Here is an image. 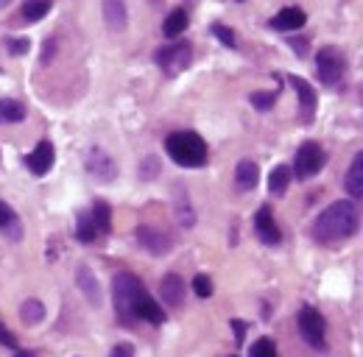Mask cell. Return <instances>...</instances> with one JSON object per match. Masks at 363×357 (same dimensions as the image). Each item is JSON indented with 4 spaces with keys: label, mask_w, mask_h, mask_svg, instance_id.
<instances>
[{
    "label": "cell",
    "mask_w": 363,
    "mask_h": 357,
    "mask_svg": "<svg viewBox=\"0 0 363 357\" xmlns=\"http://www.w3.org/2000/svg\"><path fill=\"white\" fill-rule=\"evenodd\" d=\"M357 232V210L352 201H335L330 204L316 221H313V240L321 243V246H330V243H338V240H346Z\"/></svg>",
    "instance_id": "1"
},
{
    "label": "cell",
    "mask_w": 363,
    "mask_h": 357,
    "mask_svg": "<svg viewBox=\"0 0 363 357\" xmlns=\"http://www.w3.org/2000/svg\"><path fill=\"white\" fill-rule=\"evenodd\" d=\"M168 156L182 167H202L207 162V142L196 131H173L165 140Z\"/></svg>",
    "instance_id": "2"
},
{
    "label": "cell",
    "mask_w": 363,
    "mask_h": 357,
    "mask_svg": "<svg viewBox=\"0 0 363 357\" xmlns=\"http://www.w3.org/2000/svg\"><path fill=\"white\" fill-rule=\"evenodd\" d=\"M143 296H145V285L134 274H129V271L115 274V279H112V301H115V313H118V318L123 324H134L137 321L134 310H137Z\"/></svg>",
    "instance_id": "3"
},
{
    "label": "cell",
    "mask_w": 363,
    "mask_h": 357,
    "mask_svg": "<svg viewBox=\"0 0 363 357\" xmlns=\"http://www.w3.org/2000/svg\"><path fill=\"white\" fill-rule=\"evenodd\" d=\"M156 65L168 73V76H179L182 70H188L193 62V48L191 42H168L154 53Z\"/></svg>",
    "instance_id": "4"
},
{
    "label": "cell",
    "mask_w": 363,
    "mask_h": 357,
    "mask_svg": "<svg viewBox=\"0 0 363 357\" xmlns=\"http://www.w3.org/2000/svg\"><path fill=\"white\" fill-rule=\"evenodd\" d=\"M324 162H327L324 148H321L318 142L307 140V142H302L299 151H296V159H293V170H291V176H296V178H302V182H307V178H313V176L324 167Z\"/></svg>",
    "instance_id": "5"
},
{
    "label": "cell",
    "mask_w": 363,
    "mask_h": 357,
    "mask_svg": "<svg viewBox=\"0 0 363 357\" xmlns=\"http://www.w3.org/2000/svg\"><path fill=\"white\" fill-rule=\"evenodd\" d=\"M299 332L307 340V346H313V349L327 346V321L316 307H302L299 310Z\"/></svg>",
    "instance_id": "6"
},
{
    "label": "cell",
    "mask_w": 363,
    "mask_h": 357,
    "mask_svg": "<svg viewBox=\"0 0 363 357\" xmlns=\"http://www.w3.org/2000/svg\"><path fill=\"white\" fill-rule=\"evenodd\" d=\"M316 73H318V78L324 81V84H338L341 78H344V73H346V59H344V53L338 51V48H321L318 53H316Z\"/></svg>",
    "instance_id": "7"
},
{
    "label": "cell",
    "mask_w": 363,
    "mask_h": 357,
    "mask_svg": "<svg viewBox=\"0 0 363 357\" xmlns=\"http://www.w3.org/2000/svg\"><path fill=\"white\" fill-rule=\"evenodd\" d=\"M84 167L98 182H115L118 178V165L104 148H90V153L84 156Z\"/></svg>",
    "instance_id": "8"
},
{
    "label": "cell",
    "mask_w": 363,
    "mask_h": 357,
    "mask_svg": "<svg viewBox=\"0 0 363 357\" xmlns=\"http://www.w3.org/2000/svg\"><path fill=\"white\" fill-rule=\"evenodd\" d=\"M285 81H288V84L293 87V92L299 95V117H302V123H313L316 106H318L316 90H313L305 78H299V76H285Z\"/></svg>",
    "instance_id": "9"
},
{
    "label": "cell",
    "mask_w": 363,
    "mask_h": 357,
    "mask_svg": "<svg viewBox=\"0 0 363 357\" xmlns=\"http://www.w3.org/2000/svg\"><path fill=\"white\" fill-rule=\"evenodd\" d=\"M137 243L143 246V251H148V254H154V257H162V254H168V251L173 249V240H170L165 232L151 229V226H140V229H137Z\"/></svg>",
    "instance_id": "10"
},
{
    "label": "cell",
    "mask_w": 363,
    "mask_h": 357,
    "mask_svg": "<svg viewBox=\"0 0 363 357\" xmlns=\"http://www.w3.org/2000/svg\"><path fill=\"white\" fill-rule=\"evenodd\" d=\"M255 229H257V238L266 243V246H280L282 243V232L277 229V221L271 215L268 207H260L257 215H255Z\"/></svg>",
    "instance_id": "11"
},
{
    "label": "cell",
    "mask_w": 363,
    "mask_h": 357,
    "mask_svg": "<svg viewBox=\"0 0 363 357\" xmlns=\"http://www.w3.org/2000/svg\"><path fill=\"white\" fill-rule=\"evenodd\" d=\"M54 159H56V153H54V145L48 142V140H42L29 156H26V167L34 173V176H45L51 167H54Z\"/></svg>",
    "instance_id": "12"
},
{
    "label": "cell",
    "mask_w": 363,
    "mask_h": 357,
    "mask_svg": "<svg viewBox=\"0 0 363 357\" xmlns=\"http://www.w3.org/2000/svg\"><path fill=\"white\" fill-rule=\"evenodd\" d=\"M305 23H307V15L299 6H288V9H282V12H277L271 17V28L274 31H296Z\"/></svg>",
    "instance_id": "13"
},
{
    "label": "cell",
    "mask_w": 363,
    "mask_h": 357,
    "mask_svg": "<svg viewBox=\"0 0 363 357\" xmlns=\"http://www.w3.org/2000/svg\"><path fill=\"white\" fill-rule=\"evenodd\" d=\"M76 279H79V288H81V293L87 296V301H90L92 307H101L104 293H101V285H98V279H95L92 268H90V265H79Z\"/></svg>",
    "instance_id": "14"
},
{
    "label": "cell",
    "mask_w": 363,
    "mask_h": 357,
    "mask_svg": "<svg viewBox=\"0 0 363 357\" xmlns=\"http://www.w3.org/2000/svg\"><path fill=\"white\" fill-rule=\"evenodd\" d=\"M159 293H162L168 307H182V304H185V282H182L179 274H168L162 279V285H159Z\"/></svg>",
    "instance_id": "15"
},
{
    "label": "cell",
    "mask_w": 363,
    "mask_h": 357,
    "mask_svg": "<svg viewBox=\"0 0 363 357\" xmlns=\"http://www.w3.org/2000/svg\"><path fill=\"white\" fill-rule=\"evenodd\" d=\"M173 215H176V221L185 226V229H191V226L196 224V210L191 207V199H188V190H185V188H176V196H173Z\"/></svg>",
    "instance_id": "16"
},
{
    "label": "cell",
    "mask_w": 363,
    "mask_h": 357,
    "mask_svg": "<svg viewBox=\"0 0 363 357\" xmlns=\"http://www.w3.org/2000/svg\"><path fill=\"white\" fill-rule=\"evenodd\" d=\"M344 188L352 199H360L363 196V153H355L349 170H346V178H344Z\"/></svg>",
    "instance_id": "17"
},
{
    "label": "cell",
    "mask_w": 363,
    "mask_h": 357,
    "mask_svg": "<svg viewBox=\"0 0 363 357\" xmlns=\"http://www.w3.org/2000/svg\"><path fill=\"white\" fill-rule=\"evenodd\" d=\"M0 232H3L9 240H20L23 238V226H20V218L17 213L0 199Z\"/></svg>",
    "instance_id": "18"
},
{
    "label": "cell",
    "mask_w": 363,
    "mask_h": 357,
    "mask_svg": "<svg viewBox=\"0 0 363 357\" xmlns=\"http://www.w3.org/2000/svg\"><path fill=\"white\" fill-rule=\"evenodd\" d=\"M235 182H238L241 190H255L257 182H260V170H257V165L249 162V159L238 162V167H235Z\"/></svg>",
    "instance_id": "19"
},
{
    "label": "cell",
    "mask_w": 363,
    "mask_h": 357,
    "mask_svg": "<svg viewBox=\"0 0 363 357\" xmlns=\"http://www.w3.org/2000/svg\"><path fill=\"white\" fill-rule=\"evenodd\" d=\"M134 318H137V321H151V324H165V310L145 293V296L140 299L137 310H134Z\"/></svg>",
    "instance_id": "20"
},
{
    "label": "cell",
    "mask_w": 363,
    "mask_h": 357,
    "mask_svg": "<svg viewBox=\"0 0 363 357\" xmlns=\"http://www.w3.org/2000/svg\"><path fill=\"white\" fill-rule=\"evenodd\" d=\"M104 23L112 28V31H123L126 23H129V15H126V6L120 0H112V3H104Z\"/></svg>",
    "instance_id": "21"
},
{
    "label": "cell",
    "mask_w": 363,
    "mask_h": 357,
    "mask_svg": "<svg viewBox=\"0 0 363 357\" xmlns=\"http://www.w3.org/2000/svg\"><path fill=\"white\" fill-rule=\"evenodd\" d=\"M191 26V17H188V9H176V12H170L168 17H165V26H162V34L168 37V40H176L182 31H185Z\"/></svg>",
    "instance_id": "22"
},
{
    "label": "cell",
    "mask_w": 363,
    "mask_h": 357,
    "mask_svg": "<svg viewBox=\"0 0 363 357\" xmlns=\"http://www.w3.org/2000/svg\"><path fill=\"white\" fill-rule=\"evenodd\" d=\"M288 185H291V167L288 165H277L271 170V176H268V190L274 196H282L288 190Z\"/></svg>",
    "instance_id": "23"
},
{
    "label": "cell",
    "mask_w": 363,
    "mask_h": 357,
    "mask_svg": "<svg viewBox=\"0 0 363 357\" xmlns=\"http://www.w3.org/2000/svg\"><path fill=\"white\" fill-rule=\"evenodd\" d=\"M90 218H92V224H95V229H98L101 235H109V232H112V210H109V204L98 201V204L90 210Z\"/></svg>",
    "instance_id": "24"
},
{
    "label": "cell",
    "mask_w": 363,
    "mask_h": 357,
    "mask_svg": "<svg viewBox=\"0 0 363 357\" xmlns=\"http://www.w3.org/2000/svg\"><path fill=\"white\" fill-rule=\"evenodd\" d=\"M51 12V3H40V0H29V3H23L20 6V20L23 23H37V20H42L45 15Z\"/></svg>",
    "instance_id": "25"
},
{
    "label": "cell",
    "mask_w": 363,
    "mask_h": 357,
    "mask_svg": "<svg viewBox=\"0 0 363 357\" xmlns=\"http://www.w3.org/2000/svg\"><path fill=\"white\" fill-rule=\"evenodd\" d=\"M76 238H79L81 243H95V240L101 238V232L95 229L90 213H81V215H79V221H76Z\"/></svg>",
    "instance_id": "26"
},
{
    "label": "cell",
    "mask_w": 363,
    "mask_h": 357,
    "mask_svg": "<svg viewBox=\"0 0 363 357\" xmlns=\"http://www.w3.org/2000/svg\"><path fill=\"white\" fill-rule=\"evenodd\" d=\"M20 318L26 321V324H40L42 318H45V304L40 301V299H26L23 301V307H20Z\"/></svg>",
    "instance_id": "27"
},
{
    "label": "cell",
    "mask_w": 363,
    "mask_h": 357,
    "mask_svg": "<svg viewBox=\"0 0 363 357\" xmlns=\"http://www.w3.org/2000/svg\"><path fill=\"white\" fill-rule=\"evenodd\" d=\"M26 117V106L15 98H6V101H0V120H9V123H17Z\"/></svg>",
    "instance_id": "28"
},
{
    "label": "cell",
    "mask_w": 363,
    "mask_h": 357,
    "mask_svg": "<svg viewBox=\"0 0 363 357\" xmlns=\"http://www.w3.org/2000/svg\"><path fill=\"white\" fill-rule=\"evenodd\" d=\"M277 98H280L277 92H252V95H249L252 106H255V109H260V112H268V109H274Z\"/></svg>",
    "instance_id": "29"
},
{
    "label": "cell",
    "mask_w": 363,
    "mask_h": 357,
    "mask_svg": "<svg viewBox=\"0 0 363 357\" xmlns=\"http://www.w3.org/2000/svg\"><path fill=\"white\" fill-rule=\"evenodd\" d=\"M213 34L227 45V48H238V34L229 28V26H224V23H216L213 26Z\"/></svg>",
    "instance_id": "30"
},
{
    "label": "cell",
    "mask_w": 363,
    "mask_h": 357,
    "mask_svg": "<svg viewBox=\"0 0 363 357\" xmlns=\"http://www.w3.org/2000/svg\"><path fill=\"white\" fill-rule=\"evenodd\" d=\"M252 357H277V346L271 338H260L252 346Z\"/></svg>",
    "instance_id": "31"
},
{
    "label": "cell",
    "mask_w": 363,
    "mask_h": 357,
    "mask_svg": "<svg viewBox=\"0 0 363 357\" xmlns=\"http://www.w3.org/2000/svg\"><path fill=\"white\" fill-rule=\"evenodd\" d=\"M193 290H196V296L210 299V296H213V279H210L207 274H196V276H193Z\"/></svg>",
    "instance_id": "32"
},
{
    "label": "cell",
    "mask_w": 363,
    "mask_h": 357,
    "mask_svg": "<svg viewBox=\"0 0 363 357\" xmlns=\"http://www.w3.org/2000/svg\"><path fill=\"white\" fill-rule=\"evenodd\" d=\"M159 176V159L156 156H145L143 165H140V178L148 182V178H156Z\"/></svg>",
    "instance_id": "33"
},
{
    "label": "cell",
    "mask_w": 363,
    "mask_h": 357,
    "mask_svg": "<svg viewBox=\"0 0 363 357\" xmlns=\"http://www.w3.org/2000/svg\"><path fill=\"white\" fill-rule=\"evenodd\" d=\"M29 48H31V42H29L26 37L9 40V53H12V56H23V53H29Z\"/></svg>",
    "instance_id": "34"
},
{
    "label": "cell",
    "mask_w": 363,
    "mask_h": 357,
    "mask_svg": "<svg viewBox=\"0 0 363 357\" xmlns=\"http://www.w3.org/2000/svg\"><path fill=\"white\" fill-rule=\"evenodd\" d=\"M0 343H3V346H9V349H15L17 351V338L3 326V324H0Z\"/></svg>",
    "instance_id": "35"
},
{
    "label": "cell",
    "mask_w": 363,
    "mask_h": 357,
    "mask_svg": "<svg viewBox=\"0 0 363 357\" xmlns=\"http://www.w3.org/2000/svg\"><path fill=\"white\" fill-rule=\"evenodd\" d=\"M229 324H232V329H235V340L241 343V340L246 338V329H249V324H246V321H241V318H232Z\"/></svg>",
    "instance_id": "36"
},
{
    "label": "cell",
    "mask_w": 363,
    "mask_h": 357,
    "mask_svg": "<svg viewBox=\"0 0 363 357\" xmlns=\"http://www.w3.org/2000/svg\"><path fill=\"white\" fill-rule=\"evenodd\" d=\"M112 357H134L131 343H118V346L112 349Z\"/></svg>",
    "instance_id": "37"
},
{
    "label": "cell",
    "mask_w": 363,
    "mask_h": 357,
    "mask_svg": "<svg viewBox=\"0 0 363 357\" xmlns=\"http://www.w3.org/2000/svg\"><path fill=\"white\" fill-rule=\"evenodd\" d=\"M54 53H56V40H48L45 42V53H42V65H51Z\"/></svg>",
    "instance_id": "38"
},
{
    "label": "cell",
    "mask_w": 363,
    "mask_h": 357,
    "mask_svg": "<svg viewBox=\"0 0 363 357\" xmlns=\"http://www.w3.org/2000/svg\"><path fill=\"white\" fill-rule=\"evenodd\" d=\"M288 45H291V48H293L299 56H305V51H307V40H302V37H293Z\"/></svg>",
    "instance_id": "39"
},
{
    "label": "cell",
    "mask_w": 363,
    "mask_h": 357,
    "mask_svg": "<svg viewBox=\"0 0 363 357\" xmlns=\"http://www.w3.org/2000/svg\"><path fill=\"white\" fill-rule=\"evenodd\" d=\"M15 357H37L34 351H29V349H17V354Z\"/></svg>",
    "instance_id": "40"
},
{
    "label": "cell",
    "mask_w": 363,
    "mask_h": 357,
    "mask_svg": "<svg viewBox=\"0 0 363 357\" xmlns=\"http://www.w3.org/2000/svg\"><path fill=\"white\" fill-rule=\"evenodd\" d=\"M229 357H235V354H229Z\"/></svg>",
    "instance_id": "41"
}]
</instances>
